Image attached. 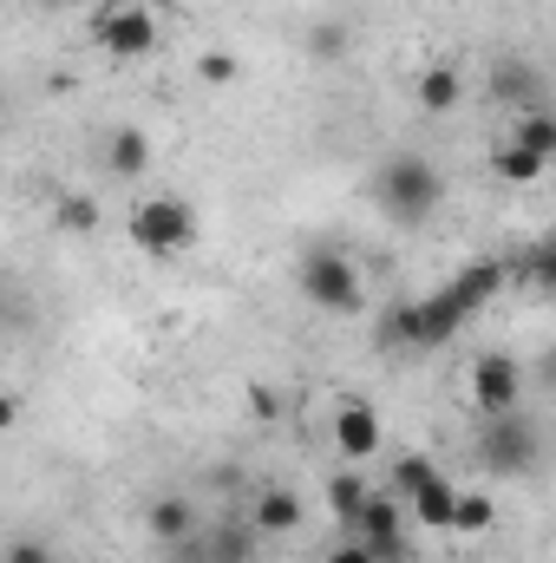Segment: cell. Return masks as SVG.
Returning <instances> with one entry per match:
<instances>
[{
	"mask_svg": "<svg viewBox=\"0 0 556 563\" xmlns=\"http://www.w3.org/2000/svg\"><path fill=\"white\" fill-rule=\"evenodd\" d=\"M374 203H380L393 223H425V217H438V203H445V170H438L432 157H419V151H393V157L374 170Z\"/></svg>",
	"mask_w": 556,
	"mask_h": 563,
	"instance_id": "6da1fadb",
	"label": "cell"
},
{
	"mask_svg": "<svg viewBox=\"0 0 556 563\" xmlns=\"http://www.w3.org/2000/svg\"><path fill=\"white\" fill-rule=\"evenodd\" d=\"M465 321H471V314H465L445 288H432V295L400 301V308L380 314V347H419V354H432V347H445L452 334H465Z\"/></svg>",
	"mask_w": 556,
	"mask_h": 563,
	"instance_id": "7a4b0ae2",
	"label": "cell"
},
{
	"mask_svg": "<svg viewBox=\"0 0 556 563\" xmlns=\"http://www.w3.org/2000/svg\"><path fill=\"white\" fill-rule=\"evenodd\" d=\"M132 243L144 256H184L197 243V210L184 197H144L132 210Z\"/></svg>",
	"mask_w": 556,
	"mask_h": 563,
	"instance_id": "3957f363",
	"label": "cell"
},
{
	"mask_svg": "<svg viewBox=\"0 0 556 563\" xmlns=\"http://www.w3.org/2000/svg\"><path fill=\"white\" fill-rule=\"evenodd\" d=\"M537 452H544V439H537V426L524 420V407L485 420V432H478V459H485L498 478H524V472L537 465Z\"/></svg>",
	"mask_w": 556,
	"mask_h": 563,
	"instance_id": "277c9868",
	"label": "cell"
},
{
	"mask_svg": "<svg viewBox=\"0 0 556 563\" xmlns=\"http://www.w3.org/2000/svg\"><path fill=\"white\" fill-rule=\"evenodd\" d=\"M301 295H308L321 314H354V308H360V269H354V256L314 250V256L301 263Z\"/></svg>",
	"mask_w": 556,
	"mask_h": 563,
	"instance_id": "5b68a950",
	"label": "cell"
},
{
	"mask_svg": "<svg viewBox=\"0 0 556 563\" xmlns=\"http://www.w3.org/2000/svg\"><path fill=\"white\" fill-rule=\"evenodd\" d=\"M465 387H471V407H478L485 420H498V413H518V407H524V367H518V354H504V347L478 354V361H471V374H465Z\"/></svg>",
	"mask_w": 556,
	"mask_h": 563,
	"instance_id": "8992f818",
	"label": "cell"
},
{
	"mask_svg": "<svg viewBox=\"0 0 556 563\" xmlns=\"http://www.w3.org/2000/svg\"><path fill=\"white\" fill-rule=\"evenodd\" d=\"M92 40H99L112 59H144V53H157V13L119 0V7H105V13L92 20Z\"/></svg>",
	"mask_w": 556,
	"mask_h": 563,
	"instance_id": "52a82bcc",
	"label": "cell"
},
{
	"mask_svg": "<svg viewBox=\"0 0 556 563\" xmlns=\"http://www.w3.org/2000/svg\"><path fill=\"white\" fill-rule=\"evenodd\" d=\"M380 439H387V426H380V413H374L367 400H341V413H334V445H341V459H347V465L374 459V452H380Z\"/></svg>",
	"mask_w": 556,
	"mask_h": 563,
	"instance_id": "ba28073f",
	"label": "cell"
},
{
	"mask_svg": "<svg viewBox=\"0 0 556 563\" xmlns=\"http://www.w3.org/2000/svg\"><path fill=\"white\" fill-rule=\"evenodd\" d=\"M504 282H511V269H504V263H491V256H478V263H465L458 276L445 282V295H452V301H458L465 314H478V308H485V301H491V295H498Z\"/></svg>",
	"mask_w": 556,
	"mask_h": 563,
	"instance_id": "9c48e42d",
	"label": "cell"
},
{
	"mask_svg": "<svg viewBox=\"0 0 556 563\" xmlns=\"http://www.w3.org/2000/svg\"><path fill=\"white\" fill-rule=\"evenodd\" d=\"M144 525H151V538L157 544H170V551H184V544H197V511H190V498H157L151 511H144Z\"/></svg>",
	"mask_w": 556,
	"mask_h": 563,
	"instance_id": "30bf717a",
	"label": "cell"
},
{
	"mask_svg": "<svg viewBox=\"0 0 556 563\" xmlns=\"http://www.w3.org/2000/svg\"><path fill=\"white\" fill-rule=\"evenodd\" d=\"M249 525H256L263 538H288V531H301V498H294L288 485H263V492H256Z\"/></svg>",
	"mask_w": 556,
	"mask_h": 563,
	"instance_id": "8fae6325",
	"label": "cell"
},
{
	"mask_svg": "<svg viewBox=\"0 0 556 563\" xmlns=\"http://www.w3.org/2000/svg\"><path fill=\"white\" fill-rule=\"evenodd\" d=\"M413 99H419V112H432V119H438V112H452V106L465 99V79H458V66H452V59L425 66V73H419V86H413Z\"/></svg>",
	"mask_w": 556,
	"mask_h": 563,
	"instance_id": "7c38bea8",
	"label": "cell"
},
{
	"mask_svg": "<svg viewBox=\"0 0 556 563\" xmlns=\"http://www.w3.org/2000/svg\"><path fill=\"white\" fill-rule=\"evenodd\" d=\"M144 170H151V139L138 125H119L105 139V177H144Z\"/></svg>",
	"mask_w": 556,
	"mask_h": 563,
	"instance_id": "4fadbf2b",
	"label": "cell"
},
{
	"mask_svg": "<svg viewBox=\"0 0 556 563\" xmlns=\"http://www.w3.org/2000/svg\"><path fill=\"white\" fill-rule=\"evenodd\" d=\"M367 498H374V485H367L360 472H334V478H327V511H334V525H341V531H354V525H360Z\"/></svg>",
	"mask_w": 556,
	"mask_h": 563,
	"instance_id": "5bb4252c",
	"label": "cell"
},
{
	"mask_svg": "<svg viewBox=\"0 0 556 563\" xmlns=\"http://www.w3.org/2000/svg\"><path fill=\"white\" fill-rule=\"evenodd\" d=\"M413 518H419V531H452V518H458V485H452V478H432L413 498Z\"/></svg>",
	"mask_w": 556,
	"mask_h": 563,
	"instance_id": "9a60e30c",
	"label": "cell"
},
{
	"mask_svg": "<svg viewBox=\"0 0 556 563\" xmlns=\"http://www.w3.org/2000/svg\"><path fill=\"white\" fill-rule=\"evenodd\" d=\"M432 478H445V472H438V465H432L425 452H400V459H393V478H387V492L413 505V498L425 492V485H432Z\"/></svg>",
	"mask_w": 556,
	"mask_h": 563,
	"instance_id": "2e32d148",
	"label": "cell"
},
{
	"mask_svg": "<svg viewBox=\"0 0 556 563\" xmlns=\"http://www.w3.org/2000/svg\"><path fill=\"white\" fill-rule=\"evenodd\" d=\"M256 538H263L256 525H249V531L223 525V531H210V538H203V563H249V558H256Z\"/></svg>",
	"mask_w": 556,
	"mask_h": 563,
	"instance_id": "e0dca14e",
	"label": "cell"
},
{
	"mask_svg": "<svg viewBox=\"0 0 556 563\" xmlns=\"http://www.w3.org/2000/svg\"><path fill=\"white\" fill-rule=\"evenodd\" d=\"M511 144H524V151H537V157H556V112H544V106L518 112V125H511Z\"/></svg>",
	"mask_w": 556,
	"mask_h": 563,
	"instance_id": "ac0fdd59",
	"label": "cell"
},
{
	"mask_svg": "<svg viewBox=\"0 0 556 563\" xmlns=\"http://www.w3.org/2000/svg\"><path fill=\"white\" fill-rule=\"evenodd\" d=\"M491 525H498L491 492H458V518H452V531H458V538H485Z\"/></svg>",
	"mask_w": 556,
	"mask_h": 563,
	"instance_id": "d6986e66",
	"label": "cell"
},
{
	"mask_svg": "<svg viewBox=\"0 0 556 563\" xmlns=\"http://www.w3.org/2000/svg\"><path fill=\"white\" fill-rule=\"evenodd\" d=\"M491 92H498V99H511L518 112H531V99H537V73H531V66H518V59H504V66H498V79H491Z\"/></svg>",
	"mask_w": 556,
	"mask_h": 563,
	"instance_id": "ffe728a7",
	"label": "cell"
},
{
	"mask_svg": "<svg viewBox=\"0 0 556 563\" xmlns=\"http://www.w3.org/2000/svg\"><path fill=\"white\" fill-rule=\"evenodd\" d=\"M544 164H551V157H537V151H524V144H504V151H498V177H504V184H537Z\"/></svg>",
	"mask_w": 556,
	"mask_h": 563,
	"instance_id": "44dd1931",
	"label": "cell"
},
{
	"mask_svg": "<svg viewBox=\"0 0 556 563\" xmlns=\"http://www.w3.org/2000/svg\"><path fill=\"white\" fill-rule=\"evenodd\" d=\"M53 230H66V236H86V230H99V203H92V197H59V210H53Z\"/></svg>",
	"mask_w": 556,
	"mask_h": 563,
	"instance_id": "7402d4cb",
	"label": "cell"
},
{
	"mask_svg": "<svg viewBox=\"0 0 556 563\" xmlns=\"http://www.w3.org/2000/svg\"><path fill=\"white\" fill-rule=\"evenodd\" d=\"M511 276H524V282H537V288H551V295H556V236L544 243V250L518 256V263H511Z\"/></svg>",
	"mask_w": 556,
	"mask_h": 563,
	"instance_id": "603a6c76",
	"label": "cell"
},
{
	"mask_svg": "<svg viewBox=\"0 0 556 563\" xmlns=\"http://www.w3.org/2000/svg\"><path fill=\"white\" fill-rule=\"evenodd\" d=\"M308 53H314V59H341V53H347V33H341V26H314V33H308Z\"/></svg>",
	"mask_w": 556,
	"mask_h": 563,
	"instance_id": "cb8c5ba5",
	"label": "cell"
},
{
	"mask_svg": "<svg viewBox=\"0 0 556 563\" xmlns=\"http://www.w3.org/2000/svg\"><path fill=\"white\" fill-rule=\"evenodd\" d=\"M197 73H203V86H230L243 66H236L230 53H203V59H197Z\"/></svg>",
	"mask_w": 556,
	"mask_h": 563,
	"instance_id": "d4e9b609",
	"label": "cell"
},
{
	"mask_svg": "<svg viewBox=\"0 0 556 563\" xmlns=\"http://www.w3.org/2000/svg\"><path fill=\"white\" fill-rule=\"evenodd\" d=\"M321 563H380V558H374V551H367L360 538H341V544H334V551H327Z\"/></svg>",
	"mask_w": 556,
	"mask_h": 563,
	"instance_id": "484cf974",
	"label": "cell"
},
{
	"mask_svg": "<svg viewBox=\"0 0 556 563\" xmlns=\"http://www.w3.org/2000/svg\"><path fill=\"white\" fill-rule=\"evenodd\" d=\"M249 413H256V420H276L281 394H276V387H249Z\"/></svg>",
	"mask_w": 556,
	"mask_h": 563,
	"instance_id": "4316f807",
	"label": "cell"
},
{
	"mask_svg": "<svg viewBox=\"0 0 556 563\" xmlns=\"http://www.w3.org/2000/svg\"><path fill=\"white\" fill-rule=\"evenodd\" d=\"M7 563H53V551H46V544H13Z\"/></svg>",
	"mask_w": 556,
	"mask_h": 563,
	"instance_id": "83f0119b",
	"label": "cell"
},
{
	"mask_svg": "<svg viewBox=\"0 0 556 563\" xmlns=\"http://www.w3.org/2000/svg\"><path fill=\"white\" fill-rule=\"evenodd\" d=\"M132 7H151V13H170L177 0H132Z\"/></svg>",
	"mask_w": 556,
	"mask_h": 563,
	"instance_id": "f1b7e54d",
	"label": "cell"
},
{
	"mask_svg": "<svg viewBox=\"0 0 556 563\" xmlns=\"http://www.w3.org/2000/svg\"><path fill=\"white\" fill-rule=\"evenodd\" d=\"M544 387H556V354L544 361Z\"/></svg>",
	"mask_w": 556,
	"mask_h": 563,
	"instance_id": "f546056e",
	"label": "cell"
},
{
	"mask_svg": "<svg viewBox=\"0 0 556 563\" xmlns=\"http://www.w3.org/2000/svg\"><path fill=\"white\" fill-rule=\"evenodd\" d=\"M53 563H66V558H53Z\"/></svg>",
	"mask_w": 556,
	"mask_h": 563,
	"instance_id": "4dcf8cb0",
	"label": "cell"
}]
</instances>
